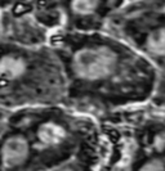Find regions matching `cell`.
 Returning <instances> with one entry per match:
<instances>
[{"mask_svg": "<svg viewBox=\"0 0 165 171\" xmlns=\"http://www.w3.org/2000/svg\"><path fill=\"white\" fill-rule=\"evenodd\" d=\"M117 52L106 44H89L76 49L71 65L75 75L81 80L97 81L106 79L116 70Z\"/></svg>", "mask_w": 165, "mask_h": 171, "instance_id": "cell-1", "label": "cell"}, {"mask_svg": "<svg viewBox=\"0 0 165 171\" xmlns=\"http://www.w3.org/2000/svg\"><path fill=\"white\" fill-rule=\"evenodd\" d=\"M29 142L22 135H13L1 147V162L5 169L21 166L29 157Z\"/></svg>", "mask_w": 165, "mask_h": 171, "instance_id": "cell-2", "label": "cell"}, {"mask_svg": "<svg viewBox=\"0 0 165 171\" xmlns=\"http://www.w3.org/2000/svg\"><path fill=\"white\" fill-rule=\"evenodd\" d=\"M139 171H164V165L160 160H154L142 166Z\"/></svg>", "mask_w": 165, "mask_h": 171, "instance_id": "cell-5", "label": "cell"}, {"mask_svg": "<svg viewBox=\"0 0 165 171\" xmlns=\"http://www.w3.org/2000/svg\"><path fill=\"white\" fill-rule=\"evenodd\" d=\"M38 138L44 144L48 145H57L62 143L66 138V130L61 125L54 122H45L39 127Z\"/></svg>", "mask_w": 165, "mask_h": 171, "instance_id": "cell-4", "label": "cell"}, {"mask_svg": "<svg viewBox=\"0 0 165 171\" xmlns=\"http://www.w3.org/2000/svg\"><path fill=\"white\" fill-rule=\"evenodd\" d=\"M27 70V62L21 55L4 54L0 57V77L14 80L21 77Z\"/></svg>", "mask_w": 165, "mask_h": 171, "instance_id": "cell-3", "label": "cell"}, {"mask_svg": "<svg viewBox=\"0 0 165 171\" xmlns=\"http://www.w3.org/2000/svg\"><path fill=\"white\" fill-rule=\"evenodd\" d=\"M58 171H74V170L70 169V167H65V169H61V170H58Z\"/></svg>", "mask_w": 165, "mask_h": 171, "instance_id": "cell-6", "label": "cell"}]
</instances>
